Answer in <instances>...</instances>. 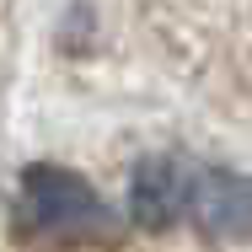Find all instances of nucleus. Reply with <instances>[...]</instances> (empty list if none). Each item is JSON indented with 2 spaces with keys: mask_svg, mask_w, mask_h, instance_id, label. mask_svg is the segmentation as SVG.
I'll list each match as a JSON object with an SVG mask.
<instances>
[{
  "mask_svg": "<svg viewBox=\"0 0 252 252\" xmlns=\"http://www.w3.org/2000/svg\"><path fill=\"white\" fill-rule=\"evenodd\" d=\"M16 236L22 242H43V247H113L124 236L118 215L97 199L92 183H81L64 166H27L16 183Z\"/></svg>",
  "mask_w": 252,
  "mask_h": 252,
  "instance_id": "1",
  "label": "nucleus"
},
{
  "mask_svg": "<svg viewBox=\"0 0 252 252\" xmlns=\"http://www.w3.org/2000/svg\"><path fill=\"white\" fill-rule=\"evenodd\" d=\"M129 215L140 231H166L188 215V172L172 156H145L129 177Z\"/></svg>",
  "mask_w": 252,
  "mask_h": 252,
  "instance_id": "3",
  "label": "nucleus"
},
{
  "mask_svg": "<svg viewBox=\"0 0 252 252\" xmlns=\"http://www.w3.org/2000/svg\"><path fill=\"white\" fill-rule=\"evenodd\" d=\"M188 220L209 242H252V177L231 166H193Z\"/></svg>",
  "mask_w": 252,
  "mask_h": 252,
  "instance_id": "2",
  "label": "nucleus"
}]
</instances>
